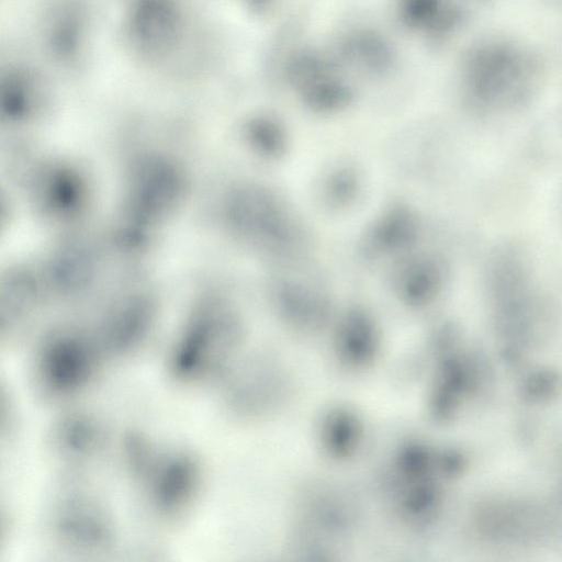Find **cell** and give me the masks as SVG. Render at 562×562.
<instances>
[{
  "label": "cell",
  "instance_id": "obj_3",
  "mask_svg": "<svg viewBox=\"0 0 562 562\" xmlns=\"http://www.w3.org/2000/svg\"><path fill=\"white\" fill-rule=\"evenodd\" d=\"M240 326L232 314L199 317L173 344L167 357L169 375L183 385L222 379L240 357Z\"/></svg>",
  "mask_w": 562,
  "mask_h": 562
},
{
  "label": "cell",
  "instance_id": "obj_1",
  "mask_svg": "<svg viewBox=\"0 0 562 562\" xmlns=\"http://www.w3.org/2000/svg\"><path fill=\"white\" fill-rule=\"evenodd\" d=\"M192 18L186 0H126L121 18L123 43L142 65L175 69L194 45Z\"/></svg>",
  "mask_w": 562,
  "mask_h": 562
},
{
  "label": "cell",
  "instance_id": "obj_9",
  "mask_svg": "<svg viewBox=\"0 0 562 562\" xmlns=\"http://www.w3.org/2000/svg\"><path fill=\"white\" fill-rule=\"evenodd\" d=\"M41 38L48 58L65 70H77L86 60L91 19L80 0H58L44 13Z\"/></svg>",
  "mask_w": 562,
  "mask_h": 562
},
{
  "label": "cell",
  "instance_id": "obj_14",
  "mask_svg": "<svg viewBox=\"0 0 562 562\" xmlns=\"http://www.w3.org/2000/svg\"><path fill=\"white\" fill-rule=\"evenodd\" d=\"M417 233L415 215L406 207L396 206L383 214L372 226L366 249L373 255L403 251L414 243Z\"/></svg>",
  "mask_w": 562,
  "mask_h": 562
},
{
  "label": "cell",
  "instance_id": "obj_15",
  "mask_svg": "<svg viewBox=\"0 0 562 562\" xmlns=\"http://www.w3.org/2000/svg\"><path fill=\"white\" fill-rule=\"evenodd\" d=\"M436 261L427 256H413L404 261L395 276L400 299L412 307L427 305L436 295L439 283Z\"/></svg>",
  "mask_w": 562,
  "mask_h": 562
},
{
  "label": "cell",
  "instance_id": "obj_16",
  "mask_svg": "<svg viewBox=\"0 0 562 562\" xmlns=\"http://www.w3.org/2000/svg\"><path fill=\"white\" fill-rule=\"evenodd\" d=\"M358 191V178L353 170L342 169L328 180L326 198L334 205L348 204Z\"/></svg>",
  "mask_w": 562,
  "mask_h": 562
},
{
  "label": "cell",
  "instance_id": "obj_12",
  "mask_svg": "<svg viewBox=\"0 0 562 562\" xmlns=\"http://www.w3.org/2000/svg\"><path fill=\"white\" fill-rule=\"evenodd\" d=\"M367 430L360 413L346 404H334L319 415L316 441L324 456L344 462L357 457L363 448Z\"/></svg>",
  "mask_w": 562,
  "mask_h": 562
},
{
  "label": "cell",
  "instance_id": "obj_11",
  "mask_svg": "<svg viewBox=\"0 0 562 562\" xmlns=\"http://www.w3.org/2000/svg\"><path fill=\"white\" fill-rule=\"evenodd\" d=\"M333 357L348 372L371 369L381 352V337L372 316L362 308L346 311L337 321L333 335Z\"/></svg>",
  "mask_w": 562,
  "mask_h": 562
},
{
  "label": "cell",
  "instance_id": "obj_5",
  "mask_svg": "<svg viewBox=\"0 0 562 562\" xmlns=\"http://www.w3.org/2000/svg\"><path fill=\"white\" fill-rule=\"evenodd\" d=\"M99 345L70 333L46 339L35 356V379L42 392L53 398H69L91 384L100 366Z\"/></svg>",
  "mask_w": 562,
  "mask_h": 562
},
{
  "label": "cell",
  "instance_id": "obj_8",
  "mask_svg": "<svg viewBox=\"0 0 562 562\" xmlns=\"http://www.w3.org/2000/svg\"><path fill=\"white\" fill-rule=\"evenodd\" d=\"M55 540L70 551L102 553L116 542V527L101 501L85 493H70L57 501L50 516Z\"/></svg>",
  "mask_w": 562,
  "mask_h": 562
},
{
  "label": "cell",
  "instance_id": "obj_13",
  "mask_svg": "<svg viewBox=\"0 0 562 562\" xmlns=\"http://www.w3.org/2000/svg\"><path fill=\"white\" fill-rule=\"evenodd\" d=\"M104 428L87 412H70L60 416L50 430L54 452L65 461L80 463L90 460L103 448Z\"/></svg>",
  "mask_w": 562,
  "mask_h": 562
},
{
  "label": "cell",
  "instance_id": "obj_2",
  "mask_svg": "<svg viewBox=\"0 0 562 562\" xmlns=\"http://www.w3.org/2000/svg\"><path fill=\"white\" fill-rule=\"evenodd\" d=\"M442 456L422 439L402 442L382 477L384 495L397 522L422 533L435 521L440 502Z\"/></svg>",
  "mask_w": 562,
  "mask_h": 562
},
{
  "label": "cell",
  "instance_id": "obj_4",
  "mask_svg": "<svg viewBox=\"0 0 562 562\" xmlns=\"http://www.w3.org/2000/svg\"><path fill=\"white\" fill-rule=\"evenodd\" d=\"M224 404L243 420H257L278 412L292 393V376L273 356L238 358L221 379Z\"/></svg>",
  "mask_w": 562,
  "mask_h": 562
},
{
  "label": "cell",
  "instance_id": "obj_7",
  "mask_svg": "<svg viewBox=\"0 0 562 562\" xmlns=\"http://www.w3.org/2000/svg\"><path fill=\"white\" fill-rule=\"evenodd\" d=\"M357 510L351 498L339 488L313 484L302 493L295 510L300 544L307 553H328L351 535Z\"/></svg>",
  "mask_w": 562,
  "mask_h": 562
},
{
  "label": "cell",
  "instance_id": "obj_10",
  "mask_svg": "<svg viewBox=\"0 0 562 562\" xmlns=\"http://www.w3.org/2000/svg\"><path fill=\"white\" fill-rule=\"evenodd\" d=\"M272 296L279 317L295 333L316 334L330 319L328 297L314 282L281 278L273 285Z\"/></svg>",
  "mask_w": 562,
  "mask_h": 562
},
{
  "label": "cell",
  "instance_id": "obj_6",
  "mask_svg": "<svg viewBox=\"0 0 562 562\" xmlns=\"http://www.w3.org/2000/svg\"><path fill=\"white\" fill-rule=\"evenodd\" d=\"M138 483L158 517L173 520L193 507L202 488L203 470L190 451L159 450Z\"/></svg>",
  "mask_w": 562,
  "mask_h": 562
}]
</instances>
